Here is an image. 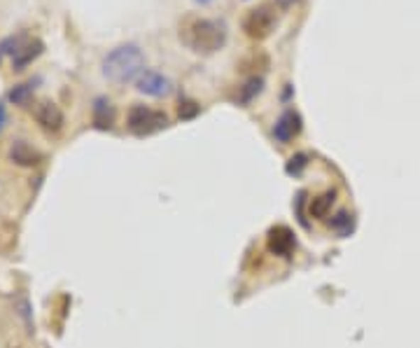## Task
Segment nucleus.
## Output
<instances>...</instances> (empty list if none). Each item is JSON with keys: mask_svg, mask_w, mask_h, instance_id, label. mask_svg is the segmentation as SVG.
<instances>
[{"mask_svg": "<svg viewBox=\"0 0 420 348\" xmlns=\"http://www.w3.org/2000/svg\"><path fill=\"white\" fill-rule=\"evenodd\" d=\"M31 94H33V89H31V85H19V87L12 89L10 99H12L14 103H17V105H26L28 99H31Z\"/></svg>", "mask_w": 420, "mask_h": 348, "instance_id": "dca6fc26", "label": "nucleus"}, {"mask_svg": "<svg viewBox=\"0 0 420 348\" xmlns=\"http://www.w3.org/2000/svg\"><path fill=\"white\" fill-rule=\"evenodd\" d=\"M5 119V110H3V105H0V122Z\"/></svg>", "mask_w": 420, "mask_h": 348, "instance_id": "aec40b11", "label": "nucleus"}, {"mask_svg": "<svg viewBox=\"0 0 420 348\" xmlns=\"http://www.w3.org/2000/svg\"><path fill=\"white\" fill-rule=\"evenodd\" d=\"M329 227H332V232L338 234V236H350L355 229V217L348 210H338L332 220H329Z\"/></svg>", "mask_w": 420, "mask_h": 348, "instance_id": "f8f14e48", "label": "nucleus"}, {"mask_svg": "<svg viewBox=\"0 0 420 348\" xmlns=\"http://www.w3.org/2000/svg\"><path fill=\"white\" fill-rule=\"evenodd\" d=\"M35 119L50 131H59L63 124V115L59 110V105H54L52 101H43L35 105Z\"/></svg>", "mask_w": 420, "mask_h": 348, "instance_id": "1a4fd4ad", "label": "nucleus"}, {"mask_svg": "<svg viewBox=\"0 0 420 348\" xmlns=\"http://www.w3.org/2000/svg\"><path fill=\"white\" fill-rule=\"evenodd\" d=\"M180 40L197 54H215L227 43V31H224V23L215 19L192 17L182 23Z\"/></svg>", "mask_w": 420, "mask_h": 348, "instance_id": "f257e3e1", "label": "nucleus"}, {"mask_svg": "<svg viewBox=\"0 0 420 348\" xmlns=\"http://www.w3.org/2000/svg\"><path fill=\"white\" fill-rule=\"evenodd\" d=\"M177 115H180V119H192L194 115H199V105L194 103V101H180Z\"/></svg>", "mask_w": 420, "mask_h": 348, "instance_id": "f3484780", "label": "nucleus"}, {"mask_svg": "<svg viewBox=\"0 0 420 348\" xmlns=\"http://www.w3.org/2000/svg\"><path fill=\"white\" fill-rule=\"evenodd\" d=\"M136 87H138V92L145 96H152V99H164L173 92V82L168 80L166 75H161V72L155 70H145L143 75L136 80Z\"/></svg>", "mask_w": 420, "mask_h": 348, "instance_id": "39448f33", "label": "nucleus"}, {"mask_svg": "<svg viewBox=\"0 0 420 348\" xmlns=\"http://www.w3.org/2000/svg\"><path fill=\"white\" fill-rule=\"evenodd\" d=\"M10 157L17 161V164H21V166H33V164H38V161H40V152H35L28 143L17 141L12 145Z\"/></svg>", "mask_w": 420, "mask_h": 348, "instance_id": "9b49d317", "label": "nucleus"}, {"mask_svg": "<svg viewBox=\"0 0 420 348\" xmlns=\"http://www.w3.org/2000/svg\"><path fill=\"white\" fill-rule=\"evenodd\" d=\"M194 3H201V5H208V3H213V0H194Z\"/></svg>", "mask_w": 420, "mask_h": 348, "instance_id": "6ab92c4d", "label": "nucleus"}, {"mask_svg": "<svg viewBox=\"0 0 420 348\" xmlns=\"http://www.w3.org/2000/svg\"><path fill=\"white\" fill-rule=\"evenodd\" d=\"M299 131H302V117L294 110H285L278 117V122L273 124V138L278 143H289L292 138H297Z\"/></svg>", "mask_w": 420, "mask_h": 348, "instance_id": "423d86ee", "label": "nucleus"}, {"mask_svg": "<svg viewBox=\"0 0 420 348\" xmlns=\"http://www.w3.org/2000/svg\"><path fill=\"white\" fill-rule=\"evenodd\" d=\"M297 246L294 241V234L287 229V227H273L269 232V250L273 255H280V257H289L292 255V250Z\"/></svg>", "mask_w": 420, "mask_h": 348, "instance_id": "0eeeda50", "label": "nucleus"}, {"mask_svg": "<svg viewBox=\"0 0 420 348\" xmlns=\"http://www.w3.org/2000/svg\"><path fill=\"white\" fill-rule=\"evenodd\" d=\"M40 52H43V43H40V40H28V43L21 45V38H17L14 50H12L14 70H23L31 61L35 59V56H40Z\"/></svg>", "mask_w": 420, "mask_h": 348, "instance_id": "6e6552de", "label": "nucleus"}, {"mask_svg": "<svg viewBox=\"0 0 420 348\" xmlns=\"http://www.w3.org/2000/svg\"><path fill=\"white\" fill-rule=\"evenodd\" d=\"M262 87H264V80L262 77H250L248 82L241 87V103L253 101L255 96L262 92Z\"/></svg>", "mask_w": 420, "mask_h": 348, "instance_id": "4468645a", "label": "nucleus"}, {"mask_svg": "<svg viewBox=\"0 0 420 348\" xmlns=\"http://www.w3.org/2000/svg\"><path fill=\"white\" fill-rule=\"evenodd\" d=\"M126 126H128V131L136 136H150V134H157V131H161V129L168 126V115L164 110L133 105V108L128 110Z\"/></svg>", "mask_w": 420, "mask_h": 348, "instance_id": "7ed1b4c3", "label": "nucleus"}, {"mask_svg": "<svg viewBox=\"0 0 420 348\" xmlns=\"http://www.w3.org/2000/svg\"><path fill=\"white\" fill-rule=\"evenodd\" d=\"M309 166V155H294L292 159H289V164H287V173L289 175H302L304 168Z\"/></svg>", "mask_w": 420, "mask_h": 348, "instance_id": "2eb2a0df", "label": "nucleus"}, {"mask_svg": "<svg viewBox=\"0 0 420 348\" xmlns=\"http://www.w3.org/2000/svg\"><path fill=\"white\" fill-rule=\"evenodd\" d=\"M297 3H299V0H276V5L282 7V10H289V7L297 5Z\"/></svg>", "mask_w": 420, "mask_h": 348, "instance_id": "a211bd4d", "label": "nucleus"}, {"mask_svg": "<svg viewBox=\"0 0 420 348\" xmlns=\"http://www.w3.org/2000/svg\"><path fill=\"white\" fill-rule=\"evenodd\" d=\"M276 28V10L271 5H260L255 10H250L243 19V31L248 38L253 40H264L271 36V31Z\"/></svg>", "mask_w": 420, "mask_h": 348, "instance_id": "20e7f679", "label": "nucleus"}, {"mask_svg": "<svg viewBox=\"0 0 420 348\" xmlns=\"http://www.w3.org/2000/svg\"><path fill=\"white\" fill-rule=\"evenodd\" d=\"M145 72V56L138 45H119L103 59V75L115 85H126Z\"/></svg>", "mask_w": 420, "mask_h": 348, "instance_id": "f03ea898", "label": "nucleus"}, {"mask_svg": "<svg viewBox=\"0 0 420 348\" xmlns=\"http://www.w3.org/2000/svg\"><path fill=\"white\" fill-rule=\"evenodd\" d=\"M112 122H115V108L108 99H96L94 101V124L99 129H112Z\"/></svg>", "mask_w": 420, "mask_h": 348, "instance_id": "9d476101", "label": "nucleus"}, {"mask_svg": "<svg viewBox=\"0 0 420 348\" xmlns=\"http://www.w3.org/2000/svg\"><path fill=\"white\" fill-rule=\"evenodd\" d=\"M332 204H334V192L322 194V197L311 201V215L313 217H325L329 213V208H332Z\"/></svg>", "mask_w": 420, "mask_h": 348, "instance_id": "ddd939ff", "label": "nucleus"}]
</instances>
